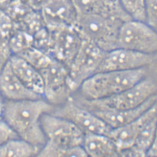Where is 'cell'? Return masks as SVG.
I'll return each mask as SVG.
<instances>
[{
	"label": "cell",
	"instance_id": "obj_1",
	"mask_svg": "<svg viewBox=\"0 0 157 157\" xmlns=\"http://www.w3.org/2000/svg\"><path fill=\"white\" fill-rule=\"evenodd\" d=\"M54 107L44 98L3 100L2 119L18 137L41 148L47 140L41 118L46 113L52 112Z\"/></svg>",
	"mask_w": 157,
	"mask_h": 157
},
{
	"label": "cell",
	"instance_id": "obj_2",
	"mask_svg": "<svg viewBox=\"0 0 157 157\" xmlns=\"http://www.w3.org/2000/svg\"><path fill=\"white\" fill-rule=\"evenodd\" d=\"M146 73L145 67L97 72L82 83L76 96L89 101L109 97L137 83L146 77Z\"/></svg>",
	"mask_w": 157,
	"mask_h": 157
},
{
	"label": "cell",
	"instance_id": "obj_3",
	"mask_svg": "<svg viewBox=\"0 0 157 157\" xmlns=\"http://www.w3.org/2000/svg\"><path fill=\"white\" fill-rule=\"evenodd\" d=\"M157 88L152 79L145 77L129 88L106 98L89 101L76 95L73 97L78 103L89 111L129 110L142 105L154 95Z\"/></svg>",
	"mask_w": 157,
	"mask_h": 157
},
{
	"label": "cell",
	"instance_id": "obj_4",
	"mask_svg": "<svg viewBox=\"0 0 157 157\" xmlns=\"http://www.w3.org/2000/svg\"><path fill=\"white\" fill-rule=\"evenodd\" d=\"M124 22L95 14H78L74 26L82 37L105 52L117 48L118 37Z\"/></svg>",
	"mask_w": 157,
	"mask_h": 157
},
{
	"label": "cell",
	"instance_id": "obj_5",
	"mask_svg": "<svg viewBox=\"0 0 157 157\" xmlns=\"http://www.w3.org/2000/svg\"><path fill=\"white\" fill-rule=\"evenodd\" d=\"M105 54L94 43L83 38L78 53L68 67L69 84L73 94L84 82L98 72Z\"/></svg>",
	"mask_w": 157,
	"mask_h": 157
},
{
	"label": "cell",
	"instance_id": "obj_6",
	"mask_svg": "<svg viewBox=\"0 0 157 157\" xmlns=\"http://www.w3.org/2000/svg\"><path fill=\"white\" fill-rule=\"evenodd\" d=\"M117 48L146 54L157 52V32L147 23L131 20L122 23L118 37Z\"/></svg>",
	"mask_w": 157,
	"mask_h": 157
},
{
	"label": "cell",
	"instance_id": "obj_7",
	"mask_svg": "<svg viewBox=\"0 0 157 157\" xmlns=\"http://www.w3.org/2000/svg\"><path fill=\"white\" fill-rule=\"evenodd\" d=\"M39 72L44 82L43 97L49 103L58 106L72 97L69 84V69L66 65L54 58L47 67Z\"/></svg>",
	"mask_w": 157,
	"mask_h": 157
},
{
	"label": "cell",
	"instance_id": "obj_8",
	"mask_svg": "<svg viewBox=\"0 0 157 157\" xmlns=\"http://www.w3.org/2000/svg\"><path fill=\"white\" fill-rule=\"evenodd\" d=\"M51 113L70 121L85 134L109 135L112 129L95 114L78 103L73 95L64 103L55 106Z\"/></svg>",
	"mask_w": 157,
	"mask_h": 157
},
{
	"label": "cell",
	"instance_id": "obj_9",
	"mask_svg": "<svg viewBox=\"0 0 157 157\" xmlns=\"http://www.w3.org/2000/svg\"><path fill=\"white\" fill-rule=\"evenodd\" d=\"M41 124L47 140L65 147L82 145L84 133L67 119L49 113L43 115Z\"/></svg>",
	"mask_w": 157,
	"mask_h": 157
},
{
	"label": "cell",
	"instance_id": "obj_10",
	"mask_svg": "<svg viewBox=\"0 0 157 157\" xmlns=\"http://www.w3.org/2000/svg\"><path fill=\"white\" fill-rule=\"evenodd\" d=\"M152 54H146L124 48L106 52L98 72L129 70L145 67L154 61Z\"/></svg>",
	"mask_w": 157,
	"mask_h": 157
},
{
	"label": "cell",
	"instance_id": "obj_11",
	"mask_svg": "<svg viewBox=\"0 0 157 157\" xmlns=\"http://www.w3.org/2000/svg\"><path fill=\"white\" fill-rule=\"evenodd\" d=\"M51 31L53 34L51 56L69 67L83 38L74 26H62Z\"/></svg>",
	"mask_w": 157,
	"mask_h": 157
},
{
	"label": "cell",
	"instance_id": "obj_12",
	"mask_svg": "<svg viewBox=\"0 0 157 157\" xmlns=\"http://www.w3.org/2000/svg\"><path fill=\"white\" fill-rule=\"evenodd\" d=\"M40 12L50 31L65 26H74L78 17L73 0H45Z\"/></svg>",
	"mask_w": 157,
	"mask_h": 157
},
{
	"label": "cell",
	"instance_id": "obj_13",
	"mask_svg": "<svg viewBox=\"0 0 157 157\" xmlns=\"http://www.w3.org/2000/svg\"><path fill=\"white\" fill-rule=\"evenodd\" d=\"M157 115V99L151 107L135 120L124 126L112 129L109 137L119 152L135 144L138 135L143 127Z\"/></svg>",
	"mask_w": 157,
	"mask_h": 157
},
{
	"label": "cell",
	"instance_id": "obj_14",
	"mask_svg": "<svg viewBox=\"0 0 157 157\" xmlns=\"http://www.w3.org/2000/svg\"><path fill=\"white\" fill-rule=\"evenodd\" d=\"M0 95L3 100L22 101L43 98L25 87L18 78L9 61L0 71Z\"/></svg>",
	"mask_w": 157,
	"mask_h": 157
},
{
	"label": "cell",
	"instance_id": "obj_15",
	"mask_svg": "<svg viewBox=\"0 0 157 157\" xmlns=\"http://www.w3.org/2000/svg\"><path fill=\"white\" fill-rule=\"evenodd\" d=\"M78 14H95L126 22L132 20L120 0H73Z\"/></svg>",
	"mask_w": 157,
	"mask_h": 157
},
{
	"label": "cell",
	"instance_id": "obj_16",
	"mask_svg": "<svg viewBox=\"0 0 157 157\" xmlns=\"http://www.w3.org/2000/svg\"><path fill=\"white\" fill-rule=\"evenodd\" d=\"M154 95L139 107L129 110H95L90 111L112 129L124 126L134 121L148 110L157 101Z\"/></svg>",
	"mask_w": 157,
	"mask_h": 157
},
{
	"label": "cell",
	"instance_id": "obj_17",
	"mask_svg": "<svg viewBox=\"0 0 157 157\" xmlns=\"http://www.w3.org/2000/svg\"><path fill=\"white\" fill-rule=\"evenodd\" d=\"M10 63L14 73L25 87L43 97L44 82L39 70L25 59L17 55H13Z\"/></svg>",
	"mask_w": 157,
	"mask_h": 157
},
{
	"label": "cell",
	"instance_id": "obj_18",
	"mask_svg": "<svg viewBox=\"0 0 157 157\" xmlns=\"http://www.w3.org/2000/svg\"><path fill=\"white\" fill-rule=\"evenodd\" d=\"M87 156L118 157V151L115 143L106 135L85 134L82 145Z\"/></svg>",
	"mask_w": 157,
	"mask_h": 157
},
{
	"label": "cell",
	"instance_id": "obj_19",
	"mask_svg": "<svg viewBox=\"0 0 157 157\" xmlns=\"http://www.w3.org/2000/svg\"><path fill=\"white\" fill-rule=\"evenodd\" d=\"M40 149L20 138H15L0 146V157L37 156Z\"/></svg>",
	"mask_w": 157,
	"mask_h": 157
},
{
	"label": "cell",
	"instance_id": "obj_20",
	"mask_svg": "<svg viewBox=\"0 0 157 157\" xmlns=\"http://www.w3.org/2000/svg\"><path fill=\"white\" fill-rule=\"evenodd\" d=\"M37 156L39 157H87L82 146L65 147L47 140L40 148Z\"/></svg>",
	"mask_w": 157,
	"mask_h": 157
},
{
	"label": "cell",
	"instance_id": "obj_21",
	"mask_svg": "<svg viewBox=\"0 0 157 157\" xmlns=\"http://www.w3.org/2000/svg\"><path fill=\"white\" fill-rule=\"evenodd\" d=\"M157 124V115L151 119L143 127L138 135L135 142V146L143 156H147L149 150L154 142Z\"/></svg>",
	"mask_w": 157,
	"mask_h": 157
},
{
	"label": "cell",
	"instance_id": "obj_22",
	"mask_svg": "<svg viewBox=\"0 0 157 157\" xmlns=\"http://www.w3.org/2000/svg\"><path fill=\"white\" fill-rule=\"evenodd\" d=\"M17 56L25 59L39 71L47 67L54 58L49 54L34 46L28 48Z\"/></svg>",
	"mask_w": 157,
	"mask_h": 157
},
{
	"label": "cell",
	"instance_id": "obj_23",
	"mask_svg": "<svg viewBox=\"0 0 157 157\" xmlns=\"http://www.w3.org/2000/svg\"><path fill=\"white\" fill-rule=\"evenodd\" d=\"M10 44L13 55H19L33 46V36L25 30L18 28L10 37Z\"/></svg>",
	"mask_w": 157,
	"mask_h": 157
},
{
	"label": "cell",
	"instance_id": "obj_24",
	"mask_svg": "<svg viewBox=\"0 0 157 157\" xmlns=\"http://www.w3.org/2000/svg\"><path fill=\"white\" fill-rule=\"evenodd\" d=\"M132 20L146 22V0H120Z\"/></svg>",
	"mask_w": 157,
	"mask_h": 157
},
{
	"label": "cell",
	"instance_id": "obj_25",
	"mask_svg": "<svg viewBox=\"0 0 157 157\" xmlns=\"http://www.w3.org/2000/svg\"><path fill=\"white\" fill-rule=\"evenodd\" d=\"M0 10L5 12L17 23L20 22L28 13L33 10L23 0H12L4 8Z\"/></svg>",
	"mask_w": 157,
	"mask_h": 157
},
{
	"label": "cell",
	"instance_id": "obj_26",
	"mask_svg": "<svg viewBox=\"0 0 157 157\" xmlns=\"http://www.w3.org/2000/svg\"><path fill=\"white\" fill-rule=\"evenodd\" d=\"M10 39V36L9 34L0 28V71L13 56Z\"/></svg>",
	"mask_w": 157,
	"mask_h": 157
},
{
	"label": "cell",
	"instance_id": "obj_27",
	"mask_svg": "<svg viewBox=\"0 0 157 157\" xmlns=\"http://www.w3.org/2000/svg\"><path fill=\"white\" fill-rule=\"evenodd\" d=\"M146 23L157 32V0H146Z\"/></svg>",
	"mask_w": 157,
	"mask_h": 157
},
{
	"label": "cell",
	"instance_id": "obj_28",
	"mask_svg": "<svg viewBox=\"0 0 157 157\" xmlns=\"http://www.w3.org/2000/svg\"><path fill=\"white\" fill-rule=\"evenodd\" d=\"M19 138L6 122L0 119V146L12 138Z\"/></svg>",
	"mask_w": 157,
	"mask_h": 157
},
{
	"label": "cell",
	"instance_id": "obj_29",
	"mask_svg": "<svg viewBox=\"0 0 157 157\" xmlns=\"http://www.w3.org/2000/svg\"><path fill=\"white\" fill-rule=\"evenodd\" d=\"M31 9L35 11H40L45 0H23Z\"/></svg>",
	"mask_w": 157,
	"mask_h": 157
},
{
	"label": "cell",
	"instance_id": "obj_30",
	"mask_svg": "<svg viewBox=\"0 0 157 157\" xmlns=\"http://www.w3.org/2000/svg\"><path fill=\"white\" fill-rule=\"evenodd\" d=\"M147 156L150 157H157V124L156 127L155 135L154 138V142L151 146V148L149 150L147 153Z\"/></svg>",
	"mask_w": 157,
	"mask_h": 157
},
{
	"label": "cell",
	"instance_id": "obj_31",
	"mask_svg": "<svg viewBox=\"0 0 157 157\" xmlns=\"http://www.w3.org/2000/svg\"><path fill=\"white\" fill-rule=\"evenodd\" d=\"M12 0H0V9H2Z\"/></svg>",
	"mask_w": 157,
	"mask_h": 157
},
{
	"label": "cell",
	"instance_id": "obj_32",
	"mask_svg": "<svg viewBox=\"0 0 157 157\" xmlns=\"http://www.w3.org/2000/svg\"><path fill=\"white\" fill-rule=\"evenodd\" d=\"M3 101H0V119H2V111H3Z\"/></svg>",
	"mask_w": 157,
	"mask_h": 157
},
{
	"label": "cell",
	"instance_id": "obj_33",
	"mask_svg": "<svg viewBox=\"0 0 157 157\" xmlns=\"http://www.w3.org/2000/svg\"><path fill=\"white\" fill-rule=\"evenodd\" d=\"M3 101V98H2V96L1 95H0V101Z\"/></svg>",
	"mask_w": 157,
	"mask_h": 157
}]
</instances>
